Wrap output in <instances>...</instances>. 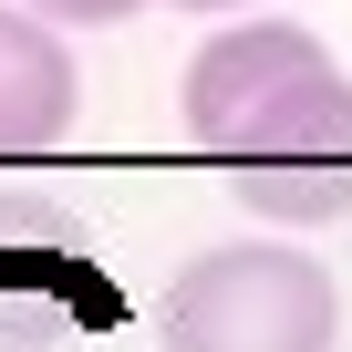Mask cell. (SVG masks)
<instances>
[{
    "instance_id": "obj_3",
    "label": "cell",
    "mask_w": 352,
    "mask_h": 352,
    "mask_svg": "<svg viewBox=\"0 0 352 352\" xmlns=\"http://www.w3.org/2000/svg\"><path fill=\"white\" fill-rule=\"evenodd\" d=\"M73 94H83V73H73L63 32L32 11V0L0 11V166L52 155V145L73 135Z\"/></svg>"
},
{
    "instance_id": "obj_2",
    "label": "cell",
    "mask_w": 352,
    "mask_h": 352,
    "mask_svg": "<svg viewBox=\"0 0 352 352\" xmlns=\"http://www.w3.org/2000/svg\"><path fill=\"white\" fill-rule=\"evenodd\" d=\"M331 342H342V290L311 249L280 239L197 249L166 290V352H331Z\"/></svg>"
},
{
    "instance_id": "obj_5",
    "label": "cell",
    "mask_w": 352,
    "mask_h": 352,
    "mask_svg": "<svg viewBox=\"0 0 352 352\" xmlns=\"http://www.w3.org/2000/svg\"><path fill=\"white\" fill-rule=\"evenodd\" d=\"M176 11H259V0H176Z\"/></svg>"
},
{
    "instance_id": "obj_1",
    "label": "cell",
    "mask_w": 352,
    "mask_h": 352,
    "mask_svg": "<svg viewBox=\"0 0 352 352\" xmlns=\"http://www.w3.org/2000/svg\"><path fill=\"white\" fill-rule=\"evenodd\" d=\"M176 124L208 166H228V197L259 218H342L352 208V73L331 63L321 32L249 11L218 21L187 63Z\"/></svg>"
},
{
    "instance_id": "obj_4",
    "label": "cell",
    "mask_w": 352,
    "mask_h": 352,
    "mask_svg": "<svg viewBox=\"0 0 352 352\" xmlns=\"http://www.w3.org/2000/svg\"><path fill=\"white\" fill-rule=\"evenodd\" d=\"M42 21H73V32H114V21H135V11H155V0H32Z\"/></svg>"
}]
</instances>
